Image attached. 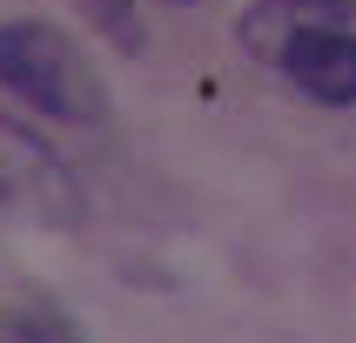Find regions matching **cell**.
I'll return each mask as SVG.
<instances>
[{
  "label": "cell",
  "mask_w": 356,
  "mask_h": 343,
  "mask_svg": "<svg viewBox=\"0 0 356 343\" xmlns=\"http://www.w3.org/2000/svg\"><path fill=\"white\" fill-rule=\"evenodd\" d=\"M0 88L54 121H101L108 95L74 40L40 20H0Z\"/></svg>",
  "instance_id": "cell-1"
},
{
  "label": "cell",
  "mask_w": 356,
  "mask_h": 343,
  "mask_svg": "<svg viewBox=\"0 0 356 343\" xmlns=\"http://www.w3.org/2000/svg\"><path fill=\"white\" fill-rule=\"evenodd\" d=\"M0 209L40 229H74L88 216L74 168L60 161L54 141H40L34 128H20L14 115H0Z\"/></svg>",
  "instance_id": "cell-2"
},
{
  "label": "cell",
  "mask_w": 356,
  "mask_h": 343,
  "mask_svg": "<svg viewBox=\"0 0 356 343\" xmlns=\"http://www.w3.org/2000/svg\"><path fill=\"white\" fill-rule=\"evenodd\" d=\"M296 34H356V0H256L236 20V40L269 67Z\"/></svg>",
  "instance_id": "cell-3"
},
{
  "label": "cell",
  "mask_w": 356,
  "mask_h": 343,
  "mask_svg": "<svg viewBox=\"0 0 356 343\" xmlns=\"http://www.w3.org/2000/svg\"><path fill=\"white\" fill-rule=\"evenodd\" d=\"M289 88L323 108H350L356 101V34H296L276 61Z\"/></svg>",
  "instance_id": "cell-4"
},
{
  "label": "cell",
  "mask_w": 356,
  "mask_h": 343,
  "mask_svg": "<svg viewBox=\"0 0 356 343\" xmlns=\"http://www.w3.org/2000/svg\"><path fill=\"white\" fill-rule=\"evenodd\" d=\"M0 323H7V337H14V343H88V330H81L54 296L7 303V317H0Z\"/></svg>",
  "instance_id": "cell-5"
},
{
  "label": "cell",
  "mask_w": 356,
  "mask_h": 343,
  "mask_svg": "<svg viewBox=\"0 0 356 343\" xmlns=\"http://www.w3.org/2000/svg\"><path fill=\"white\" fill-rule=\"evenodd\" d=\"M81 14L95 20L101 34L115 40L121 54H141V47H148V34H141V14H135V0H74Z\"/></svg>",
  "instance_id": "cell-6"
}]
</instances>
